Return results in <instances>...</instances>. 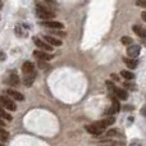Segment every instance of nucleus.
<instances>
[{"label":"nucleus","instance_id":"20e7f679","mask_svg":"<svg viewBox=\"0 0 146 146\" xmlns=\"http://www.w3.org/2000/svg\"><path fill=\"white\" fill-rule=\"evenodd\" d=\"M33 42L36 44V46L37 48H40L41 50H44V51H53V46L50 45V44H48L45 40H40V38H37V37H33Z\"/></svg>","mask_w":146,"mask_h":146},{"label":"nucleus","instance_id":"c756f323","mask_svg":"<svg viewBox=\"0 0 146 146\" xmlns=\"http://www.w3.org/2000/svg\"><path fill=\"white\" fill-rule=\"evenodd\" d=\"M142 114H144V115H146V106L144 109H142Z\"/></svg>","mask_w":146,"mask_h":146},{"label":"nucleus","instance_id":"aec40b11","mask_svg":"<svg viewBox=\"0 0 146 146\" xmlns=\"http://www.w3.org/2000/svg\"><path fill=\"white\" fill-rule=\"evenodd\" d=\"M132 42H133V41H132V38L131 37H128V36H123V37H122V44H123V45H132Z\"/></svg>","mask_w":146,"mask_h":146},{"label":"nucleus","instance_id":"a878e982","mask_svg":"<svg viewBox=\"0 0 146 146\" xmlns=\"http://www.w3.org/2000/svg\"><path fill=\"white\" fill-rule=\"evenodd\" d=\"M129 146H142L141 144H140L139 141H133L132 144H129Z\"/></svg>","mask_w":146,"mask_h":146},{"label":"nucleus","instance_id":"1a4fd4ad","mask_svg":"<svg viewBox=\"0 0 146 146\" xmlns=\"http://www.w3.org/2000/svg\"><path fill=\"white\" fill-rule=\"evenodd\" d=\"M7 95H9L10 98L15 99V100H18V101H23V100H25V96H23L21 92H18V91L13 90V88H10V90L7 91Z\"/></svg>","mask_w":146,"mask_h":146},{"label":"nucleus","instance_id":"9d476101","mask_svg":"<svg viewBox=\"0 0 146 146\" xmlns=\"http://www.w3.org/2000/svg\"><path fill=\"white\" fill-rule=\"evenodd\" d=\"M22 71L25 74H30V73L35 72V67H33V64L31 62H25L22 66Z\"/></svg>","mask_w":146,"mask_h":146},{"label":"nucleus","instance_id":"f3484780","mask_svg":"<svg viewBox=\"0 0 146 146\" xmlns=\"http://www.w3.org/2000/svg\"><path fill=\"white\" fill-rule=\"evenodd\" d=\"M0 118H3V119H7L8 122H12V115H10L9 113H8L7 110H5L4 108H1V106H0Z\"/></svg>","mask_w":146,"mask_h":146},{"label":"nucleus","instance_id":"2f4dec72","mask_svg":"<svg viewBox=\"0 0 146 146\" xmlns=\"http://www.w3.org/2000/svg\"><path fill=\"white\" fill-rule=\"evenodd\" d=\"M0 127H4V122L0 121Z\"/></svg>","mask_w":146,"mask_h":146},{"label":"nucleus","instance_id":"f03ea898","mask_svg":"<svg viewBox=\"0 0 146 146\" xmlns=\"http://www.w3.org/2000/svg\"><path fill=\"white\" fill-rule=\"evenodd\" d=\"M0 104H1V106L4 109H7V110H10V111L17 110V105H15V103L12 100V99H9L5 95L0 96Z\"/></svg>","mask_w":146,"mask_h":146},{"label":"nucleus","instance_id":"5701e85b","mask_svg":"<svg viewBox=\"0 0 146 146\" xmlns=\"http://www.w3.org/2000/svg\"><path fill=\"white\" fill-rule=\"evenodd\" d=\"M38 67H40L41 69H46V68H50V67H49L48 64H45V63H44V60H40V62H38Z\"/></svg>","mask_w":146,"mask_h":146},{"label":"nucleus","instance_id":"7ed1b4c3","mask_svg":"<svg viewBox=\"0 0 146 146\" xmlns=\"http://www.w3.org/2000/svg\"><path fill=\"white\" fill-rule=\"evenodd\" d=\"M104 129H105V128H103V127L99 124V122L90 124V126H86V131H87L88 133H91V135H96V136L103 133Z\"/></svg>","mask_w":146,"mask_h":146},{"label":"nucleus","instance_id":"dca6fc26","mask_svg":"<svg viewBox=\"0 0 146 146\" xmlns=\"http://www.w3.org/2000/svg\"><path fill=\"white\" fill-rule=\"evenodd\" d=\"M123 62L127 64V67H128V68H131V69H133V68H136V67H137V60H136V59H133V58H129V59L128 58H124Z\"/></svg>","mask_w":146,"mask_h":146},{"label":"nucleus","instance_id":"cd10ccee","mask_svg":"<svg viewBox=\"0 0 146 146\" xmlns=\"http://www.w3.org/2000/svg\"><path fill=\"white\" fill-rule=\"evenodd\" d=\"M141 17H142V19L146 22V12H142V14H141Z\"/></svg>","mask_w":146,"mask_h":146},{"label":"nucleus","instance_id":"393cba45","mask_svg":"<svg viewBox=\"0 0 146 146\" xmlns=\"http://www.w3.org/2000/svg\"><path fill=\"white\" fill-rule=\"evenodd\" d=\"M108 136H115V135H118V132L115 131V129H110V131H108Z\"/></svg>","mask_w":146,"mask_h":146},{"label":"nucleus","instance_id":"6e6552de","mask_svg":"<svg viewBox=\"0 0 146 146\" xmlns=\"http://www.w3.org/2000/svg\"><path fill=\"white\" fill-rule=\"evenodd\" d=\"M44 40L48 44H50L51 46H60L62 45V40H59V38H56V37H53V36H50V35H45L44 36Z\"/></svg>","mask_w":146,"mask_h":146},{"label":"nucleus","instance_id":"423d86ee","mask_svg":"<svg viewBox=\"0 0 146 146\" xmlns=\"http://www.w3.org/2000/svg\"><path fill=\"white\" fill-rule=\"evenodd\" d=\"M140 51H141V46L140 45H129L127 48V55L129 58H136L140 55Z\"/></svg>","mask_w":146,"mask_h":146},{"label":"nucleus","instance_id":"f8f14e48","mask_svg":"<svg viewBox=\"0 0 146 146\" xmlns=\"http://www.w3.org/2000/svg\"><path fill=\"white\" fill-rule=\"evenodd\" d=\"M133 31L137 36H140L141 38H146V28L141 27V26H133Z\"/></svg>","mask_w":146,"mask_h":146},{"label":"nucleus","instance_id":"f704fd0d","mask_svg":"<svg viewBox=\"0 0 146 146\" xmlns=\"http://www.w3.org/2000/svg\"><path fill=\"white\" fill-rule=\"evenodd\" d=\"M0 146H4V145H3V144H1V142H0Z\"/></svg>","mask_w":146,"mask_h":146},{"label":"nucleus","instance_id":"a211bd4d","mask_svg":"<svg viewBox=\"0 0 146 146\" xmlns=\"http://www.w3.org/2000/svg\"><path fill=\"white\" fill-rule=\"evenodd\" d=\"M111 101H113V111L114 113H118L119 110H121V105H119V100H118V98L117 96H113L111 98Z\"/></svg>","mask_w":146,"mask_h":146},{"label":"nucleus","instance_id":"bb28decb","mask_svg":"<svg viewBox=\"0 0 146 146\" xmlns=\"http://www.w3.org/2000/svg\"><path fill=\"white\" fill-rule=\"evenodd\" d=\"M4 59H5V54H4V51L0 50V60H4Z\"/></svg>","mask_w":146,"mask_h":146},{"label":"nucleus","instance_id":"9b49d317","mask_svg":"<svg viewBox=\"0 0 146 146\" xmlns=\"http://www.w3.org/2000/svg\"><path fill=\"white\" fill-rule=\"evenodd\" d=\"M114 92H115L117 98L121 99V100H127V99H128V94H127V91H124L123 88H117L115 87Z\"/></svg>","mask_w":146,"mask_h":146},{"label":"nucleus","instance_id":"473e14b6","mask_svg":"<svg viewBox=\"0 0 146 146\" xmlns=\"http://www.w3.org/2000/svg\"><path fill=\"white\" fill-rule=\"evenodd\" d=\"M1 8H3V1L0 0V9H1Z\"/></svg>","mask_w":146,"mask_h":146},{"label":"nucleus","instance_id":"2eb2a0df","mask_svg":"<svg viewBox=\"0 0 146 146\" xmlns=\"http://www.w3.org/2000/svg\"><path fill=\"white\" fill-rule=\"evenodd\" d=\"M7 82L12 86H17L18 83H19V77H18L15 73H12V74L9 76V78L7 80Z\"/></svg>","mask_w":146,"mask_h":146},{"label":"nucleus","instance_id":"72a5a7b5","mask_svg":"<svg viewBox=\"0 0 146 146\" xmlns=\"http://www.w3.org/2000/svg\"><path fill=\"white\" fill-rule=\"evenodd\" d=\"M103 146H114V145H109V144H106V145H103Z\"/></svg>","mask_w":146,"mask_h":146},{"label":"nucleus","instance_id":"6ab92c4d","mask_svg":"<svg viewBox=\"0 0 146 146\" xmlns=\"http://www.w3.org/2000/svg\"><path fill=\"white\" fill-rule=\"evenodd\" d=\"M121 76L123 78H126V80H128V81H131V80H133V78H135V74L132 72H129V71H122Z\"/></svg>","mask_w":146,"mask_h":146},{"label":"nucleus","instance_id":"7c9ffc66","mask_svg":"<svg viewBox=\"0 0 146 146\" xmlns=\"http://www.w3.org/2000/svg\"><path fill=\"white\" fill-rule=\"evenodd\" d=\"M0 141H5V139H4V137H3V136H1V135H0Z\"/></svg>","mask_w":146,"mask_h":146},{"label":"nucleus","instance_id":"c85d7f7f","mask_svg":"<svg viewBox=\"0 0 146 146\" xmlns=\"http://www.w3.org/2000/svg\"><path fill=\"white\" fill-rule=\"evenodd\" d=\"M45 1H48V3H51V4H55V0H45Z\"/></svg>","mask_w":146,"mask_h":146},{"label":"nucleus","instance_id":"4be33fe9","mask_svg":"<svg viewBox=\"0 0 146 146\" xmlns=\"http://www.w3.org/2000/svg\"><path fill=\"white\" fill-rule=\"evenodd\" d=\"M0 135H1L3 137H4L5 140L8 139V136H9V135H8V132L7 131H4V128H3V127H0Z\"/></svg>","mask_w":146,"mask_h":146},{"label":"nucleus","instance_id":"b1692460","mask_svg":"<svg viewBox=\"0 0 146 146\" xmlns=\"http://www.w3.org/2000/svg\"><path fill=\"white\" fill-rule=\"evenodd\" d=\"M124 87L129 88V90H136V88H135V87H136V86H135V85H131V83H128V82H127V83H124Z\"/></svg>","mask_w":146,"mask_h":146},{"label":"nucleus","instance_id":"ddd939ff","mask_svg":"<svg viewBox=\"0 0 146 146\" xmlns=\"http://www.w3.org/2000/svg\"><path fill=\"white\" fill-rule=\"evenodd\" d=\"M114 122H115V119H114L113 117H109V118H105V119H103V121H100L99 122V124H100L103 128H106V127L111 126Z\"/></svg>","mask_w":146,"mask_h":146},{"label":"nucleus","instance_id":"0eeeda50","mask_svg":"<svg viewBox=\"0 0 146 146\" xmlns=\"http://www.w3.org/2000/svg\"><path fill=\"white\" fill-rule=\"evenodd\" d=\"M33 56H36L37 59H40V60H45V62H48V60H50L53 56L50 55V54H48V51H41V50H35L33 51Z\"/></svg>","mask_w":146,"mask_h":146},{"label":"nucleus","instance_id":"f257e3e1","mask_svg":"<svg viewBox=\"0 0 146 146\" xmlns=\"http://www.w3.org/2000/svg\"><path fill=\"white\" fill-rule=\"evenodd\" d=\"M36 14H37V17L46 21H50L53 17H55V13L50 10V8L45 7L42 4H36Z\"/></svg>","mask_w":146,"mask_h":146},{"label":"nucleus","instance_id":"39448f33","mask_svg":"<svg viewBox=\"0 0 146 146\" xmlns=\"http://www.w3.org/2000/svg\"><path fill=\"white\" fill-rule=\"evenodd\" d=\"M41 26L48 28H53V30H63L64 28L63 23L56 22V21H45V22H41Z\"/></svg>","mask_w":146,"mask_h":146},{"label":"nucleus","instance_id":"4468645a","mask_svg":"<svg viewBox=\"0 0 146 146\" xmlns=\"http://www.w3.org/2000/svg\"><path fill=\"white\" fill-rule=\"evenodd\" d=\"M36 78V73H30V74H25V85L26 86H31L33 83V81H35Z\"/></svg>","mask_w":146,"mask_h":146},{"label":"nucleus","instance_id":"412c9836","mask_svg":"<svg viewBox=\"0 0 146 146\" xmlns=\"http://www.w3.org/2000/svg\"><path fill=\"white\" fill-rule=\"evenodd\" d=\"M136 5L137 7H141V8H146V0H137Z\"/></svg>","mask_w":146,"mask_h":146}]
</instances>
